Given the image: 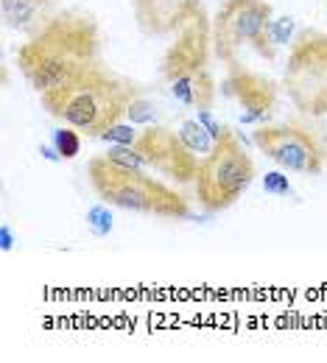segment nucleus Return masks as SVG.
<instances>
[{"mask_svg": "<svg viewBox=\"0 0 327 363\" xmlns=\"http://www.w3.org/2000/svg\"><path fill=\"white\" fill-rule=\"evenodd\" d=\"M17 65L26 82L40 95L67 87L82 73L101 65L98 23L82 11L50 17L26 45H20Z\"/></svg>", "mask_w": 327, "mask_h": 363, "instance_id": "nucleus-1", "label": "nucleus"}, {"mask_svg": "<svg viewBox=\"0 0 327 363\" xmlns=\"http://www.w3.org/2000/svg\"><path fill=\"white\" fill-rule=\"evenodd\" d=\"M50 118L79 129L87 137H101L109 126L121 123L138 98V87L112 70L95 65L62 90L40 95Z\"/></svg>", "mask_w": 327, "mask_h": 363, "instance_id": "nucleus-2", "label": "nucleus"}, {"mask_svg": "<svg viewBox=\"0 0 327 363\" xmlns=\"http://www.w3.org/2000/svg\"><path fill=\"white\" fill-rule=\"evenodd\" d=\"M87 174H90L95 196L104 204L154 216V218H168V221L193 218V210L185 196L168 187L165 182L148 177L143 168H123L101 154L87 162Z\"/></svg>", "mask_w": 327, "mask_h": 363, "instance_id": "nucleus-3", "label": "nucleus"}, {"mask_svg": "<svg viewBox=\"0 0 327 363\" xmlns=\"http://www.w3.org/2000/svg\"><path fill=\"white\" fill-rule=\"evenodd\" d=\"M255 160L246 154L243 143L227 129L216 140L213 151L199 162L196 199L207 213H221L238 204L255 182Z\"/></svg>", "mask_w": 327, "mask_h": 363, "instance_id": "nucleus-4", "label": "nucleus"}, {"mask_svg": "<svg viewBox=\"0 0 327 363\" xmlns=\"http://www.w3.org/2000/svg\"><path fill=\"white\" fill-rule=\"evenodd\" d=\"M296 112L308 118L327 115V34L316 28H302L288 50V65L282 76Z\"/></svg>", "mask_w": 327, "mask_h": 363, "instance_id": "nucleus-5", "label": "nucleus"}, {"mask_svg": "<svg viewBox=\"0 0 327 363\" xmlns=\"http://www.w3.org/2000/svg\"><path fill=\"white\" fill-rule=\"evenodd\" d=\"M275 9L266 0H224L213 17V50L224 65H238L243 48H255L260 56L275 59L277 48L269 43V23Z\"/></svg>", "mask_w": 327, "mask_h": 363, "instance_id": "nucleus-6", "label": "nucleus"}, {"mask_svg": "<svg viewBox=\"0 0 327 363\" xmlns=\"http://www.w3.org/2000/svg\"><path fill=\"white\" fill-rule=\"evenodd\" d=\"M252 140H255L257 151L266 154L275 165H280L282 171L316 177L325 168V148L316 140V135H311L305 126H296V123H282V126L260 123L255 129Z\"/></svg>", "mask_w": 327, "mask_h": 363, "instance_id": "nucleus-7", "label": "nucleus"}, {"mask_svg": "<svg viewBox=\"0 0 327 363\" xmlns=\"http://www.w3.org/2000/svg\"><path fill=\"white\" fill-rule=\"evenodd\" d=\"M174 28H177V40L168 48L162 62V76L168 82L187 70L207 67V50L213 43V31L207 28V17L199 0H185L174 11Z\"/></svg>", "mask_w": 327, "mask_h": 363, "instance_id": "nucleus-8", "label": "nucleus"}, {"mask_svg": "<svg viewBox=\"0 0 327 363\" xmlns=\"http://www.w3.org/2000/svg\"><path fill=\"white\" fill-rule=\"evenodd\" d=\"M135 148L145 157V162L171 177L177 182H196L199 174V162L196 154L185 145V140L179 137V132L168 129V126H145L135 143Z\"/></svg>", "mask_w": 327, "mask_h": 363, "instance_id": "nucleus-9", "label": "nucleus"}, {"mask_svg": "<svg viewBox=\"0 0 327 363\" xmlns=\"http://www.w3.org/2000/svg\"><path fill=\"white\" fill-rule=\"evenodd\" d=\"M224 92L233 98L240 109L238 121L243 126H260L266 123L277 109V87L272 79L246 70V67H230V76L224 79Z\"/></svg>", "mask_w": 327, "mask_h": 363, "instance_id": "nucleus-10", "label": "nucleus"}, {"mask_svg": "<svg viewBox=\"0 0 327 363\" xmlns=\"http://www.w3.org/2000/svg\"><path fill=\"white\" fill-rule=\"evenodd\" d=\"M171 95L177 104L190 106V109H210L216 104V82L210 76L207 67H199V70H187L182 76L171 79L168 82Z\"/></svg>", "mask_w": 327, "mask_h": 363, "instance_id": "nucleus-11", "label": "nucleus"}, {"mask_svg": "<svg viewBox=\"0 0 327 363\" xmlns=\"http://www.w3.org/2000/svg\"><path fill=\"white\" fill-rule=\"evenodd\" d=\"M48 11H50V0H0L3 23L11 31L37 34L50 20Z\"/></svg>", "mask_w": 327, "mask_h": 363, "instance_id": "nucleus-12", "label": "nucleus"}, {"mask_svg": "<svg viewBox=\"0 0 327 363\" xmlns=\"http://www.w3.org/2000/svg\"><path fill=\"white\" fill-rule=\"evenodd\" d=\"M179 137L185 140V145L193 151V154H201V157H207V154L213 151V145H216V140H213L210 132L199 123V118H196V121H182Z\"/></svg>", "mask_w": 327, "mask_h": 363, "instance_id": "nucleus-13", "label": "nucleus"}, {"mask_svg": "<svg viewBox=\"0 0 327 363\" xmlns=\"http://www.w3.org/2000/svg\"><path fill=\"white\" fill-rule=\"evenodd\" d=\"M50 143H53V148L59 151L62 160H76L79 151H82V137H79V129H73V126L56 129L53 137H50Z\"/></svg>", "mask_w": 327, "mask_h": 363, "instance_id": "nucleus-14", "label": "nucleus"}, {"mask_svg": "<svg viewBox=\"0 0 327 363\" xmlns=\"http://www.w3.org/2000/svg\"><path fill=\"white\" fill-rule=\"evenodd\" d=\"M296 20L294 17H275L272 23H269V43L277 48V45H288V43H294L296 37Z\"/></svg>", "mask_w": 327, "mask_h": 363, "instance_id": "nucleus-15", "label": "nucleus"}, {"mask_svg": "<svg viewBox=\"0 0 327 363\" xmlns=\"http://www.w3.org/2000/svg\"><path fill=\"white\" fill-rule=\"evenodd\" d=\"M104 157H109L112 162H118L123 168H145L148 165L145 157H143L135 145H109V151Z\"/></svg>", "mask_w": 327, "mask_h": 363, "instance_id": "nucleus-16", "label": "nucleus"}, {"mask_svg": "<svg viewBox=\"0 0 327 363\" xmlns=\"http://www.w3.org/2000/svg\"><path fill=\"white\" fill-rule=\"evenodd\" d=\"M87 227H90V232L98 235V238H106V235L112 232V213H109L104 204L90 207V210H87Z\"/></svg>", "mask_w": 327, "mask_h": 363, "instance_id": "nucleus-17", "label": "nucleus"}, {"mask_svg": "<svg viewBox=\"0 0 327 363\" xmlns=\"http://www.w3.org/2000/svg\"><path fill=\"white\" fill-rule=\"evenodd\" d=\"M126 118L132 121V123H143V126H151L154 123V118H157V106L151 104V101H145V98H135L132 101V106H129V112H126Z\"/></svg>", "mask_w": 327, "mask_h": 363, "instance_id": "nucleus-18", "label": "nucleus"}, {"mask_svg": "<svg viewBox=\"0 0 327 363\" xmlns=\"http://www.w3.org/2000/svg\"><path fill=\"white\" fill-rule=\"evenodd\" d=\"M138 137L140 132H135L132 126H123V123H115V126H109L101 140H106V143H115V145H135L138 143Z\"/></svg>", "mask_w": 327, "mask_h": 363, "instance_id": "nucleus-19", "label": "nucleus"}, {"mask_svg": "<svg viewBox=\"0 0 327 363\" xmlns=\"http://www.w3.org/2000/svg\"><path fill=\"white\" fill-rule=\"evenodd\" d=\"M263 190H266L269 196H291L288 177H282V174H277V171L266 174V177H263Z\"/></svg>", "mask_w": 327, "mask_h": 363, "instance_id": "nucleus-20", "label": "nucleus"}, {"mask_svg": "<svg viewBox=\"0 0 327 363\" xmlns=\"http://www.w3.org/2000/svg\"><path fill=\"white\" fill-rule=\"evenodd\" d=\"M199 123H201V126L210 132V137H213V140H221V137H224V132H227L221 123H216V121H213L210 109H199Z\"/></svg>", "mask_w": 327, "mask_h": 363, "instance_id": "nucleus-21", "label": "nucleus"}, {"mask_svg": "<svg viewBox=\"0 0 327 363\" xmlns=\"http://www.w3.org/2000/svg\"><path fill=\"white\" fill-rule=\"evenodd\" d=\"M0 238H3V243H0V246H3V252H9V249H11V243H14V238H11V229L6 227V224L0 227Z\"/></svg>", "mask_w": 327, "mask_h": 363, "instance_id": "nucleus-22", "label": "nucleus"}, {"mask_svg": "<svg viewBox=\"0 0 327 363\" xmlns=\"http://www.w3.org/2000/svg\"><path fill=\"white\" fill-rule=\"evenodd\" d=\"M157 3H160V0H135V6H138V14H140V17H145V11H148V9L154 11V6H157Z\"/></svg>", "mask_w": 327, "mask_h": 363, "instance_id": "nucleus-23", "label": "nucleus"}]
</instances>
